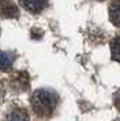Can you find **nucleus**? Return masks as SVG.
Listing matches in <instances>:
<instances>
[{
  "label": "nucleus",
  "mask_w": 120,
  "mask_h": 121,
  "mask_svg": "<svg viewBox=\"0 0 120 121\" xmlns=\"http://www.w3.org/2000/svg\"><path fill=\"white\" fill-rule=\"evenodd\" d=\"M111 55L115 61L120 63V35L115 37L111 41Z\"/></svg>",
  "instance_id": "6e6552de"
},
{
  "label": "nucleus",
  "mask_w": 120,
  "mask_h": 121,
  "mask_svg": "<svg viewBox=\"0 0 120 121\" xmlns=\"http://www.w3.org/2000/svg\"><path fill=\"white\" fill-rule=\"evenodd\" d=\"M15 61V55L12 52H4L0 50V71L10 69Z\"/></svg>",
  "instance_id": "423d86ee"
},
{
  "label": "nucleus",
  "mask_w": 120,
  "mask_h": 121,
  "mask_svg": "<svg viewBox=\"0 0 120 121\" xmlns=\"http://www.w3.org/2000/svg\"><path fill=\"white\" fill-rule=\"evenodd\" d=\"M29 87V76L25 72H21V73H16L15 76L12 78L11 80V88L14 91H25L26 88Z\"/></svg>",
  "instance_id": "20e7f679"
},
{
  "label": "nucleus",
  "mask_w": 120,
  "mask_h": 121,
  "mask_svg": "<svg viewBox=\"0 0 120 121\" xmlns=\"http://www.w3.org/2000/svg\"><path fill=\"white\" fill-rule=\"evenodd\" d=\"M21 6L32 14H38L45 10L48 0H21Z\"/></svg>",
  "instance_id": "f03ea898"
},
{
  "label": "nucleus",
  "mask_w": 120,
  "mask_h": 121,
  "mask_svg": "<svg viewBox=\"0 0 120 121\" xmlns=\"http://www.w3.org/2000/svg\"><path fill=\"white\" fill-rule=\"evenodd\" d=\"M113 101H115V106H116V108L120 110V91H117V93L115 94Z\"/></svg>",
  "instance_id": "1a4fd4ad"
},
{
  "label": "nucleus",
  "mask_w": 120,
  "mask_h": 121,
  "mask_svg": "<svg viewBox=\"0 0 120 121\" xmlns=\"http://www.w3.org/2000/svg\"><path fill=\"white\" fill-rule=\"evenodd\" d=\"M5 121H29V114L25 109L22 108H15L7 114Z\"/></svg>",
  "instance_id": "0eeeda50"
},
{
  "label": "nucleus",
  "mask_w": 120,
  "mask_h": 121,
  "mask_svg": "<svg viewBox=\"0 0 120 121\" xmlns=\"http://www.w3.org/2000/svg\"><path fill=\"white\" fill-rule=\"evenodd\" d=\"M59 102L57 94L48 88H38L32 95L33 112L38 117H51Z\"/></svg>",
  "instance_id": "f257e3e1"
},
{
  "label": "nucleus",
  "mask_w": 120,
  "mask_h": 121,
  "mask_svg": "<svg viewBox=\"0 0 120 121\" xmlns=\"http://www.w3.org/2000/svg\"><path fill=\"white\" fill-rule=\"evenodd\" d=\"M18 7L10 0H0V17L3 18H16Z\"/></svg>",
  "instance_id": "7ed1b4c3"
},
{
  "label": "nucleus",
  "mask_w": 120,
  "mask_h": 121,
  "mask_svg": "<svg viewBox=\"0 0 120 121\" xmlns=\"http://www.w3.org/2000/svg\"><path fill=\"white\" fill-rule=\"evenodd\" d=\"M109 19L115 26L120 27V0H112L109 4Z\"/></svg>",
  "instance_id": "39448f33"
}]
</instances>
